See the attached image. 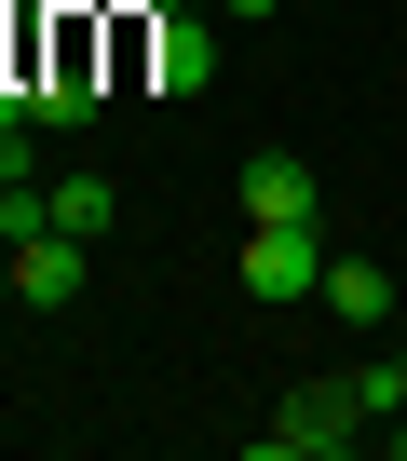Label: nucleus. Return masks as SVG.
I'll use <instances>...</instances> for the list:
<instances>
[{
    "label": "nucleus",
    "mask_w": 407,
    "mask_h": 461,
    "mask_svg": "<svg viewBox=\"0 0 407 461\" xmlns=\"http://www.w3.org/2000/svg\"><path fill=\"white\" fill-rule=\"evenodd\" d=\"M326 312H339V326H380V312H393V285H380L366 258H326Z\"/></svg>",
    "instance_id": "obj_6"
},
{
    "label": "nucleus",
    "mask_w": 407,
    "mask_h": 461,
    "mask_svg": "<svg viewBox=\"0 0 407 461\" xmlns=\"http://www.w3.org/2000/svg\"><path fill=\"white\" fill-rule=\"evenodd\" d=\"M380 447H393V461H407V407H393V420H380Z\"/></svg>",
    "instance_id": "obj_9"
},
{
    "label": "nucleus",
    "mask_w": 407,
    "mask_h": 461,
    "mask_svg": "<svg viewBox=\"0 0 407 461\" xmlns=\"http://www.w3.org/2000/svg\"><path fill=\"white\" fill-rule=\"evenodd\" d=\"M245 217H312V163L299 149H258L245 163Z\"/></svg>",
    "instance_id": "obj_5"
},
{
    "label": "nucleus",
    "mask_w": 407,
    "mask_h": 461,
    "mask_svg": "<svg viewBox=\"0 0 407 461\" xmlns=\"http://www.w3.org/2000/svg\"><path fill=\"white\" fill-rule=\"evenodd\" d=\"M218 14H231V28H272V14H285V0H218Z\"/></svg>",
    "instance_id": "obj_8"
},
{
    "label": "nucleus",
    "mask_w": 407,
    "mask_h": 461,
    "mask_svg": "<svg viewBox=\"0 0 407 461\" xmlns=\"http://www.w3.org/2000/svg\"><path fill=\"white\" fill-rule=\"evenodd\" d=\"M353 420H366V407H353V380H339V393L312 380V393H285V420L258 434V461H326V447H353Z\"/></svg>",
    "instance_id": "obj_2"
},
{
    "label": "nucleus",
    "mask_w": 407,
    "mask_h": 461,
    "mask_svg": "<svg viewBox=\"0 0 407 461\" xmlns=\"http://www.w3.org/2000/svg\"><path fill=\"white\" fill-rule=\"evenodd\" d=\"M14 299L28 312H68L82 299V230H28V245H14Z\"/></svg>",
    "instance_id": "obj_4"
},
{
    "label": "nucleus",
    "mask_w": 407,
    "mask_h": 461,
    "mask_svg": "<svg viewBox=\"0 0 407 461\" xmlns=\"http://www.w3.org/2000/svg\"><path fill=\"white\" fill-rule=\"evenodd\" d=\"M149 82L163 95H204V82H218V28H204V14H149Z\"/></svg>",
    "instance_id": "obj_3"
},
{
    "label": "nucleus",
    "mask_w": 407,
    "mask_h": 461,
    "mask_svg": "<svg viewBox=\"0 0 407 461\" xmlns=\"http://www.w3.org/2000/svg\"><path fill=\"white\" fill-rule=\"evenodd\" d=\"M109 217H122V190H109V176H55V230H82V245H95Z\"/></svg>",
    "instance_id": "obj_7"
},
{
    "label": "nucleus",
    "mask_w": 407,
    "mask_h": 461,
    "mask_svg": "<svg viewBox=\"0 0 407 461\" xmlns=\"http://www.w3.org/2000/svg\"><path fill=\"white\" fill-rule=\"evenodd\" d=\"M136 14H190V0H136Z\"/></svg>",
    "instance_id": "obj_11"
},
{
    "label": "nucleus",
    "mask_w": 407,
    "mask_h": 461,
    "mask_svg": "<svg viewBox=\"0 0 407 461\" xmlns=\"http://www.w3.org/2000/svg\"><path fill=\"white\" fill-rule=\"evenodd\" d=\"M245 299H258V312L326 299V245H312V217H258V230H245Z\"/></svg>",
    "instance_id": "obj_1"
},
{
    "label": "nucleus",
    "mask_w": 407,
    "mask_h": 461,
    "mask_svg": "<svg viewBox=\"0 0 407 461\" xmlns=\"http://www.w3.org/2000/svg\"><path fill=\"white\" fill-rule=\"evenodd\" d=\"M41 14H95V0H41Z\"/></svg>",
    "instance_id": "obj_13"
},
{
    "label": "nucleus",
    "mask_w": 407,
    "mask_h": 461,
    "mask_svg": "<svg viewBox=\"0 0 407 461\" xmlns=\"http://www.w3.org/2000/svg\"><path fill=\"white\" fill-rule=\"evenodd\" d=\"M0 299H14V245H0Z\"/></svg>",
    "instance_id": "obj_12"
},
{
    "label": "nucleus",
    "mask_w": 407,
    "mask_h": 461,
    "mask_svg": "<svg viewBox=\"0 0 407 461\" xmlns=\"http://www.w3.org/2000/svg\"><path fill=\"white\" fill-rule=\"evenodd\" d=\"M380 366H393V407H407V339H393V353H380Z\"/></svg>",
    "instance_id": "obj_10"
}]
</instances>
